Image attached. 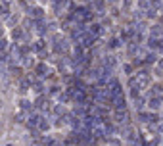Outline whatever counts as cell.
Returning <instances> with one entry per match:
<instances>
[{"label": "cell", "instance_id": "cell-1", "mask_svg": "<svg viewBox=\"0 0 163 146\" xmlns=\"http://www.w3.org/2000/svg\"><path fill=\"white\" fill-rule=\"evenodd\" d=\"M4 46H6V40H4V38H0V48H4Z\"/></svg>", "mask_w": 163, "mask_h": 146}, {"label": "cell", "instance_id": "cell-2", "mask_svg": "<svg viewBox=\"0 0 163 146\" xmlns=\"http://www.w3.org/2000/svg\"><path fill=\"white\" fill-rule=\"evenodd\" d=\"M8 146H13V144H8Z\"/></svg>", "mask_w": 163, "mask_h": 146}]
</instances>
